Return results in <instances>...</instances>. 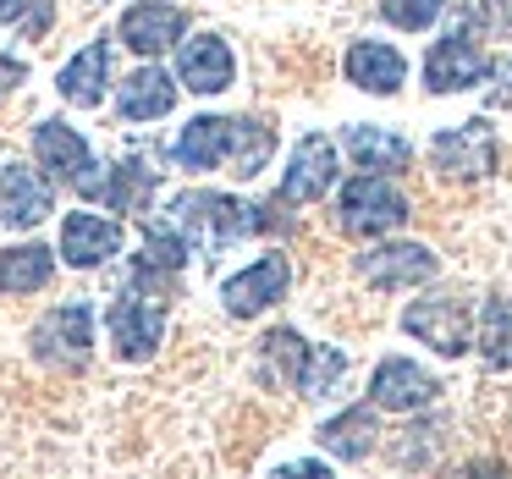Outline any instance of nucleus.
<instances>
[{
	"mask_svg": "<svg viewBox=\"0 0 512 479\" xmlns=\"http://www.w3.org/2000/svg\"><path fill=\"white\" fill-rule=\"evenodd\" d=\"M166 221L177 226L193 248H226V243H237V237L265 232V226H270L265 210L232 199V193H177Z\"/></svg>",
	"mask_w": 512,
	"mask_h": 479,
	"instance_id": "1",
	"label": "nucleus"
},
{
	"mask_svg": "<svg viewBox=\"0 0 512 479\" xmlns=\"http://www.w3.org/2000/svg\"><path fill=\"white\" fill-rule=\"evenodd\" d=\"M336 215H342L347 237H380V232H397L408 221V199L391 182H380V171H364V177H353L342 188Z\"/></svg>",
	"mask_w": 512,
	"mask_h": 479,
	"instance_id": "2",
	"label": "nucleus"
},
{
	"mask_svg": "<svg viewBox=\"0 0 512 479\" xmlns=\"http://www.w3.org/2000/svg\"><path fill=\"white\" fill-rule=\"evenodd\" d=\"M94 347V309L89 303H61L34 325V358L50 369H83Z\"/></svg>",
	"mask_w": 512,
	"mask_h": 479,
	"instance_id": "3",
	"label": "nucleus"
},
{
	"mask_svg": "<svg viewBox=\"0 0 512 479\" xmlns=\"http://www.w3.org/2000/svg\"><path fill=\"white\" fill-rule=\"evenodd\" d=\"M479 78H490V56L474 39V17H463V23L446 39H435V50L424 56V83H430L435 94H452V89H468V83H479Z\"/></svg>",
	"mask_w": 512,
	"mask_h": 479,
	"instance_id": "4",
	"label": "nucleus"
},
{
	"mask_svg": "<svg viewBox=\"0 0 512 479\" xmlns=\"http://www.w3.org/2000/svg\"><path fill=\"white\" fill-rule=\"evenodd\" d=\"M430 160L441 177H490L496 171V133H490V122H463V127H446V133H435L430 144Z\"/></svg>",
	"mask_w": 512,
	"mask_h": 479,
	"instance_id": "5",
	"label": "nucleus"
},
{
	"mask_svg": "<svg viewBox=\"0 0 512 479\" xmlns=\"http://www.w3.org/2000/svg\"><path fill=\"white\" fill-rule=\"evenodd\" d=\"M287 287H292V259H287V254H265V259H254L248 270H237V276L226 281V287H221V303H226V314L248 320V314L281 303V292H287Z\"/></svg>",
	"mask_w": 512,
	"mask_h": 479,
	"instance_id": "6",
	"label": "nucleus"
},
{
	"mask_svg": "<svg viewBox=\"0 0 512 479\" xmlns=\"http://www.w3.org/2000/svg\"><path fill=\"white\" fill-rule=\"evenodd\" d=\"M435 270H441V259H435L424 243H380V248H369V254H358V276H364L369 287H380V292L419 287V281L435 276Z\"/></svg>",
	"mask_w": 512,
	"mask_h": 479,
	"instance_id": "7",
	"label": "nucleus"
},
{
	"mask_svg": "<svg viewBox=\"0 0 512 479\" xmlns=\"http://www.w3.org/2000/svg\"><path fill=\"white\" fill-rule=\"evenodd\" d=\"M105 325H111L116 358H127V364H144L160 347V336H166V314L149 298H116L111 309H105Z\"/></svg>",
	"mask_w": 512,
	"mask_h": 479,
	"instance_id": "8",
	"label": "nucleus"
},
{
	"mask_svg": "<svg viewBox=\"0 0 512 479\" xmlns=\"http://www.w3.org/2000/svg\"><path fill=\"white\" fill-rule=\"evenodd\" d=\"M402 325H408L413 336H424V342L435 347V353L457 358L468 353V336H474V314H468L463 298H430V303H413L408 314H402Z\"/></svg>",
	"mask_w": 512,
	"mask_h": 479,
	"instance_id": "9",
	"label": "nucleus"
},
{
	"mask_svg": "<svg viewBox=\"0 0 512 479\" xmlns=\"http://www.w3.org/2000/svg\"><path fill=\"white\" fill-rule=\"evenodd\" d=\"M331 182H336V144L325 133L298 138L292 166H287V177H281V199H287V204H309V199H320Z\"/></svg>",
	"mask_w": 512,
	"mask_h": 479,
	"instance_id": "10",
	"label": "nucleus"
},
{
	"mask_svg": "<svg viewBox=\"0 0 512 479\" xmlns=\"http://www.w3.org/2000/svg\"><path fill=\"white\" fill-rule=\"evenodd\" d=\"M232 78H237V61H232V50H226V39L199 34V39H188V45L177 50V83H182V89L226 94V89H232Z\"/></svg>",
	"mask_w": 512,
	"mask_h": 479,
	"instance_id": "11",
	"label": "nucleus"
},
{
	"mask_svg": "<svg viewBox=\"0 0 512 479\" xmlns=\"http://www.w3.org/2000/svg\"><path fill=\"white\" fill-rule=\"evenodd\" d=\"M232 144H237V122H226V116H193L177 133L171 155H177L182 171H215L232 160Z\"/></svg>",
	"mask_w": 512,
	"mask_h": 479,
	"instance_id": "12",
	"label": "nucleus"
},
{
	"mask_svg": "<svg viewBox=\"0 0 512 479\" xmlns=\"http://www.w3.org/2000/svg\"><path fill=\"white\" fill-rule=\"evenodd\" d=\"M182 28H188V17L171 6V0H144V6H133V12L122 17V45L133 50V56H160V50H171L182 39Z\"/></svg>",
	"mask_w": 512,
	"mask_h": 479,
	"instance_id": "13",
	"label": "nucleus"
},
{
	"mask_svg": "<svg viewBox=\"0 0 512 479\" xmlns=\"http://www.w3.org/2000/svg\"><path fill=\"white\" fill-rule=\"evenodd\" d=\"M122 248V226L105 221V215H89V210H72L61 221V259L78 270H94Z\"/></svg>",
	"mask_w": 512,
	"mask_h": 479,
	"instance_id": "14",
	"label": "nucleus"
},
{
	"mask_svg": "<svg viewBox=\"0 0 512 479\" xmlns=\"http://www.w3.org/2000/svg\"><path fill=\"white\" fill-rule=\"evenodd\" d=\"M34 155H39V166H45L50 177H56V182H72V188H83V182L94 177L89 144H83L72 127H61V122H39V127H34Z\"/></svg>",
	"mask_w": 512,
	"mask_h": 479,
	"instance_id": "15",
	"label": "nucleus"
},
{
	"mask_svg": "<svg viewBox=\"0 0 512 479\" xmlns=\"http://www.w3.org/2000/svg\"><path fill=\"white\" fill-rule=\"evenodd\" d=\"M430 397H435V380L424 375L413 358H386V364L375 369V380H369V402H375V408H391V413H413Z\"/></svg>",
	"mask_w": 512,
	"mask_h": 479,
	"instance_id": "16",
	"label": "nucleus"
},
{
	"mask_svg": "<svg viewBox=\"0 0 512 479\" xmlns=\"http://www.w3.org/2000/svg\"><path fill=\"white\" fill-rule=\"evenodd\" d=\"M105 83H111V45L94 39L89 50H78V56L61 67L56 89H61V100H72L78 111H94V105L105 100Z\"/></svg>",
	"mask_w": 512,
	"mask_h": 479,
	"instance_id": "17",
	"label": "nucleus"
},
{
	"mask_svg": "<svg viewBox=\"0 0 512 479\" xmlns=\"http://www.w3.org/2000/svg\"><path fill=\"white\" fill-rule=\"evenodd\" d=\"M402 78H408V61L380 39H358L347 50V83H358L364 94H397Z\"/></svg>",
	"mask_w": 512,
	"mask_h": 479,
	"instance_id": "18",
	"label": "nucleus"
},
{
	"mask_svg": "<svg viewBox=\"0 0 512 479\" xmlns=\"http://www.w3.org/2000/svg\"><path fill=\"white\" fill-rule=\"evenodd\" d=\"M177 105V78H166L160 67H138L133 78L116 89V111L127 122H160V116Z\"/></svg>",
	"mask_w": 512,
	"mask_h": 479,
	"instance_id": "19",
	"label": "nucleus"
},
{
	"mask_svg": "<svg viewBox=\"0 0 512 479\" xmlns=\"http://www.w3.org/2000/svg\"><path fill=\"white\" fill-rule=\"evenodd\" d=\"M50 215V188L34 177L28 166H6L0 171V221L6 226H39Z\"/></svg>",
	"mask_w": 512,
	"mask_h": 479,
	"instance_id": "20",
	"label": "nucleus"
},
{
	"mask_svg": "<svg viewBox=\"0 0 512 479\" xmlns=\"http://www.w3.org/2000/svg\"><path fill=\"white\" fill-rule=\"evenodd\" d=\"M105 166H94V177L83 182L78 193H89V199H105L111 210H144V199L155 193V171L138 166V160H122V166H111V177H100Z\"/></svg>",
	"mask_w": 512,
	"mask_h": 479,
	"instance_id": "21",
	"label": "nucleus"
},
{
	"mask_svg": "<svg viewBox=\"0 0 512 479\" xmlns=\"http://www.w3.org/2000/svg\"><path fill=\"white\" fill-rule=\"evenodd\" d=\"M303 369H309V342L292 325H281L259 342V375L270 386H303Z\"/></svg>",
	"mask_w": 512,
	"mask_h": 479,
	"instance_id": "22",
	"label": "nucleus"
},
{
	"mask_svg": "<svg viewBox=\"0 0 512 479\" xmlns=\"http://www.w3.org/2000/svg\"><path fill=\"white\" fill-rule=\"evenodd\" d=\"M347 155L358 171H402L413 160V144L397 133H375V127H347Z\"/></svg>",
	"mask_w": 512,
	"mask_h": 479,
	"instance_id": "23",
	"label": "nucleus"
},
{
	"mask_svg": "<svg viewBox=\"0 0 512 479\" xmlns=\"http://www.w3.org/2000/svg\"><path fill=\"white\" fill-rule=\"evenodd\" d=\"M56 276V254L45 243H23L0 254V292H39Z\"/></svg>",
	"mask_w": 512,
	"mask_h": 479,
	"instance_id": "24",
	"label": "nucleus"
},
{
	"mask_svg": "<svg viewBox=\"0 0 512 479\" xmlns=\"http://www.w3.org/2000/svg\"><path fill=\"white\" fill-rule=\"evenodd\" d=\"M320 441L331 446L336 457L358 463V457H369V446H375V413H369V408H347L342 419H331L320 430Z\"/></svg>",
	"mask_w": 512,
	"mask_h": 479,
	"instance_id": "25",
	"label": "nucleus"
},
{
	"mask_svg": "<svg viewBox=\"0 0 512 479\" xmlns=\"http://www.w3.org/2000/svg\"><path fill=\"white\" fill-rule=\"evenodd\" d=\"M270 155H276V133L265 122H237V144H232V160H226L232 177H259Z\"/></svg>",
	"mask_w": 512,
	"mask_h": 479,
	"instance_id": "26",
	"label": "nucleus"
},
{
	"mask_svg": "<svg viewBox=\"0 0 512 479\" xmlns=\"http://www.w3.org/2000/svg\"><path fill=\"white\" fill-rule=\"evenodd\" d=\"M479 347H485L490 369H512V303L507 298L485 303V320H479Z\"/></svg>",
	"mask_w": 512,
	"mask_h": 479,
	"instance_id": "27",
	"label": "nucleus"
},
{
	"mask_svg": "<svg viewBox=\"0 0 512 479\" xmlns=\"http://www.w3.org/2000/svg\"><path fill=\"white\" fill-rule=\"evenodd\" d=\"M182 259H188V237L171 221L166 226L149 221L144 226V270H182Z\"/></svg>",
	"mask_w": 512,
	"mask_h": 479,
	"instance_id": "28",
	"label": "nucleus"
},
{
	"mask_svg": "<svg viewBox=\"0 0 512 479\" xmlns=\"http://www.w3.org/2000/svg\"><path fill=\"white\" fill-rule=\"evenodd\" d=\"M342 375H347V353H336V347H309V369H303L298 391L303 397H325Z\"/></svg>",
	"mask_w": 512,
	"mask_h": 479,
	"instance_id": "29",
	"label": "nucleus"
},
{
	"mask_svg": "<svg viewBox=\"0 0 512 479\" xmlns=\"http://www.w3.org/2000/svg\"><path fill=\"white\" fill-rule=\"evenodd\" d=\"M446 0H380V17H386L391 28H402V34H424V28L441 17Z\"/></svg>",
	"mask_w": 512,
	"mask_h": 479,
	"instance_id": "30",
	"label": "nucleus"
},
{
	"mask_svg": "<svg viewBox=\"0 0 512 479\" xmlns=\"http://www.w3.org/2000/svg\"><path fill=\"white\" fill-rule=\"evenodd\" d=\"M479 23H485L490 34L512 39V0H479Z\"/></svg>",
	"mask_w": 512,
	"mask_h": 479,
	"instance_id": "31",
	"label": "nucleus"
},
{
	"mask_svg": "<svg viewBox=\"0 0 512 479\" xmlns=\"http://www.w3.org/2000/svg\"><path fill=\"white\" fill-rule=\"evenodd\" d=\"M490 78H496V89H490L485 100L496 105V111H512V61L507 67H490Z\"/></svg>",
	"mask_w": 512,
	"mask_h": 479,
	"instance_id": "32",
	"label": "nucleus"
},
{
	"mask_svg": "<svg viewBox=\"0 0 512 479\" xmlns=\"http://www.w3.org/2000/svg\"><path fill=\"white\" fill-rule=\"evenodd\" d=\"M23 78H28V67H23V61L0 56V94H12V89H17V83H23Z\"/></svg>",
	"mask_w": 512,
	"mask_h": 479,
	"instance_id": "33",
	"label": "nucleus"
},
{
	"mask_svg": "<svg viewBox=\"0 0 512 479\" xmlns=\"http://www.w3.org/2000/svg\"><path fill=\"white\" fill-rule=\"evenodd\" d=\"M17 12H23V0H0V23H17Z\"/></svg>",
	"mask_w": 512,
	"mask_h": 479,
	"instance_id": "34",
	"label": "nucleus"
}]
</instances>
